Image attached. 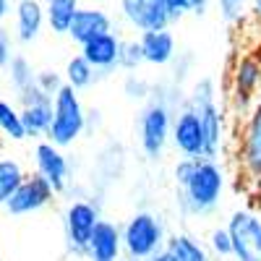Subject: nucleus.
Listing matches in <instances>:
<instances>
[{
  "mask_svg": "<svg viewBox=\"0 0 261 261\" xmlns=\"http://www.w3.org/2000/svg\"><path fill=\"white\" fill-rule=\"evenodd\" d=\"M225 193V170L220 160H196L193 175L183 188H178V209L186 217L212 214Z\"/></svg>",
  "mask_w": 261,
  "mask_h": 261,
  "instance_id": "f257e3e1",
  "label": "nucleus"
},
{
  "mask_svg": "<svg viewBox=\"0 0 261 261\" xmlns=\"http://www.w3.org/2000/svg\"><path fill=\"white\" fill-rule=\"evenodd\" d=\"M167 230L162 217L141 209L136 214H130L123 225V258L130 261H146L154 253L167 248Z\"/></svg>",
  "mask_w": 261,
  "mask_h": 261,
  "instance_id": "f03ea898",
  "label": "nucleus"
},
{
  "mask_svg": "<svg viewBox=\"0 0 261 261\" xmlns=\"http://www.w3.org/2000/svg\"><path fill=\"white\" fill-rule=\"evenodd\" d=\"M188 105L201 118L204 134H206V160H220L227 128H225V110H222L220 99H217V84H214V79L204 76V79L196 81L191 86Z\"/></svg>",
  "mask_w": 261,
  "mask_h": 261,
  "instance_id": "7ed1b4c3",
  "label": "nucleus"
},
{
  "mask_svg": "<svg viewBox=\"0 0 261 261\" xmlns=\"http://www.w3.org/2000/svg\"><path fill=\"white\" fill-rule=\"evenodd\" d=\"M235 162L248 188L261 191V97L235 136Z\"/></svg>",
  "mask_w": 261,
  "mask_h": 261,
  "instance_id": "20e7f679",
  "label": "nucleus"
},
{
  "mask_svg": "<svg viewBox=\"0 0 261 261\" xmlns=\"http://www.w3.org/2000/svg\"><path fill=\"white\" fill-rule=\"evenodd\" d=\"M84 134H86V107L76 89L63 86L60 94L53 99V125L45 141L65 149Z\"/></svg>",
  "mask_w": 261,
  "mask_h": 261,
  "instance_id": "39448f33",
  "label": "nucleus"
},
{
  "mask_svg": "<svg viewBox=\"0 0 261 261\" xmlns=\"http://www.w3.org/2000/svg\"><path fill=\"white\" fill-rule=\"evenodd\" d=\"M261 89V60L251 53H243L232 60L230 68V110L238 118H246L258 102Z\"/></svg>",
  "mask_w": 261,
  "mask_h": 261,
  "instance_id": "423d86ee",
  "label": "nucleus"
},
{
  "mask_svg": "<svg viewBox=\"0 0 261 261\" xmlns=\"http://www.w3.org/2000/svg\"><path fill=\"white\" fill-rule=\"evenodd\" d=\"M172 118L175 113L167 105L149 99L139 113V146L149 160H160L172 136Z\"/></svg>",
  "mask_w": 261,
  "mask_h": 261,
  "instance_id": "0eeeda50",
  "label": "nucleus"
},
{
  "mask_svg": "<svg viewBox=\"0 0 261 261\" xmlns=\"http://www.w3.org/2000/svg\"><path fill=\"white\" fill-rule=\"evenodd\" d=\"M102 220L99 204L89 199H73L63 212V232H65V243L68 251L86 256V246L92 241V232L97 230Z\"/></svg>",
  "mask_w": 261,
  "mask_h": 261,
  "instance_id": "6e6552de",
  "label": "nucleus"
},
{
  "mask_svg": "<svg viewBox=\"0 0 261 261\" xmlns=\"http://www.w3.org/2000/svg\"><path fill=\"white\" fill-rule=\"evenodd\" d=\"M232 238L235 261H261V217L253 209H238L225 225Z\"/></svg>",
  "mask_w": 261,
  "mask_h": 261,
  "instance_id": "1a4fd4ad",
  "label": "nucleus"
},
{
  "mask_svg": "<svg viewBox=\"0 0 261 261\" xmlns=\"http://www.w3.org/2000/svg\"><path fill=\"white\" fill-rule=\"evenodd\" d=\"M172 146L178 149V154L186 160H204L206 157V134H204V125L201 118L193 107L186 105L175 113L172 118V136H170Z\"/></svg>",
  "mask_w": 261,
  "mask_h": 261,
  "instance_id": "9d476101",
  "label": "nucleus"
},
{
  "mask_svg": "<svg viewBox=\"0 0 261 261\" xmlns=\"http://www.w3.org/2000/svg\"><path fill=\"white\" fill-rule=\"evenodd\" d=\"M120 13L128 27H134L139 34L170 29L172 16L167 0H120Z\"/></svg>",
  "mask_w": 261,
  "mask_h": 261,
  "instance_id": "9b49d317",
  "label": "nucleus"
},
{
  "mask_svg": "<svg viewBox=\"0 0 261 261\" xmlns=\"http://www.w3.org/2000/svg\"><path fill=\"white\" fill-rule=\"evenodd\" d=\"M34 172L45 178L55 193H63L71 186V162L65 151L50 141H39L34 146Z\"/></svg>",
  "mask_w": 261,
  "mask_h": 261,
  "instance_id": "f8f14e48",
  "label": "nucleus"
},
{
  "mask_svg": "<svg viewBox=\"0 0 261 261\" xmlns=\"http://www.w3.org/2000/svg\"><path fill=\"white\" fill-rule=\"evenodd\" d=\"M55 196L58 193L53 191V186L34 172V175H27V180L11 196V201L6 204V212L13 214V217H27V214H34L39 209L50 206Z\"/></svg>",
  "mask_w": 261,
  "mask_h": 261,
  "instance_id": "ddd939ff",
  "label": "nucleus"
},
{
  "mask_svg": "<svg viewBox=\"0 0 261 261\" xmlns=\"http://www.w3.org/2000/svg\"><path fill=\"white\" fill-rule=\"evenodd\" d=\"M120 53H123V39L115 32L99 34L81 47V55L89 60V65L99 73V79H107L120 68Z\"/></svg>",
  "mask_w": 261,
  "mask_h": 261,
  "instance_id": "4468645a",
  "label": "nucleus"
},
{
  "mask_svg": "<svg viewBox=\"0 0 261 261\" xmlns=\"http://www.w3.org/2000/svg\"><path fill=\"white\" fill-rule=\"evenodd\" d=\"M89 261H120L123 258V227L113 220H99L86 246Z\"/></svg>",
  "mask_w": 261,
  "mask_h": 261,
  "instance_id": "2eb2a0df",
  "label": "nucleus"
},
{
  "mask_svg": "<svg viewBox=\"0 0 261 261\" xmlns=\"http://www.w3.org/2000/svg\"><path fill=\"white\" fill-rule=\"evenodd\" d=\"M13 16H16V39L21 45L34 42L47 24L45 3H39V0H16Z\"/></svg>",
  "mask_w": 261,
  "mask_h": 261,
  "instance_id": "dca6fc26",
  "label": "nucleus"
},
{
  "mask_svg": "<svg viewBox=\"0 0 261 261\" xmlns=\"http://www.w3.org/2000/svg\"><path fill=\"white\" fill-rule=\"evenodd\" d=\"M107 32H113V18L102 8H81L73 18L71 29H68V37L76 42V45L84 47L86 42H92L94 37L107 34Z\"/></svg>",
  "mask_w": 261,
  "mask_h": 261,
  "instance_id": "f3484780",
  "label": "nucleus"
},
{
  "mask_svg": "<svg viewBox=\"0 0 261 261\" xmlns=\"http://www.w3.org/2000/svg\"><path fill=\"white\" fill-rule=\"evenodd\" d=\"M139 42H141V50H144V60L149 65H170L178 55V42H175V34L170 29L139 34Z\"/></svg>",
  "mask_w": 261,
  "mask_h": 261,
  "instance_id": "a211bd4d",
  "label": "nucleus"
},
{
  "mask_svg": "<svg viewBox=\"0 0 261 261\" xmlns=\"http://www.w3.org/2000/svg\"><path fill=\"white\" fill-rule=\"evenodd\" d=\"M18 110H21V120H24L27 139L45 141L50 134V125H53V102H37V105L18 107Z\"/></svg>",
  "mask_w": 261,
  "mask_h": 261,
  "instance_id": "6ab92c4d",
  "label": "nucleus"
},
{
  "mask_svg": "<svg viewBox=\"0 0 261 261\" xmlns=\"http://www.w3.org/2000/svg\"><path fill=\"white\" fill-rule=\"evenodd\" d=\"M167 251L175 261H212L209 248L188 232H172L167 238Z\"/></svg>",
  "mask_w": 261,
  "mask_h": 261,
  "instance_id": "aec40b11",
  "label": "nucleus"
},
{
  "mask_svg": "<svg viewBox=\"0 0 261 261\" xmlns=\"http://www.w3.org/2000/svg\"><path fill=\"white\" fill-rule=\"evenodd\" d=\"M81 11L79 0H45V16H47V27L55 34H68L76 13Z\"/></svg>",
  "mask_w": 261,
  "mask_h": 261,
  "instance_id": "412c9836",
  "label": "nucleus"
},
{
  "mask_svg": "<svg viewBox=\"0 0 261 261\" xmlns=\"http://www.w3.org/2000/svg\"><path fill=\"white\" fill-rule=\"evenodd\" d=\"M63 79H65V86H71V89H76V92H84V89H89V86H94L99 81V73L89 65V60L79 53L65 63Z\"/></svg>",
  "mask_w": 261,
  "mask_h": 261,
  "instance_id": "4be33fe9",
  "label": "nucleus"
},
{
  "mask_svg": "<svg viewBox=\"0 0 261 261\" xmlns=\"http://www.w3.org/2000/svg\"><path fill=\"white\" fill-rule=\"evenodd\" d=\"M27 180V172L18 160L13 157H0V206L6 209L11 196L18 191V186Z\"/></svg>",
  "mask_w": 261,
  "mask_h": 261,
  "instance_id": "5701e85b",
  "label": "nucleus"
},
{
  "mask_svg": "<svg viewBox=\"0 0 261 261\" xmlns=\"http://www.w3.org/2000/svg\"><path fill=\"white\" fill-rule=\"evenodd\" d=\"M0 134L11 141H24L27 130H24V120H21V110L16 105L0 99Z\"/></svg>",
  "mask_w": 261,
  "mask_h": 261,
  "instance_id": "b1692460",
  "label": "nucleus"
},
{
  "mask_svg": "<svg viewBox=\"0 0 261 261\" xmlns=\"http://www.w3.org/2000/svg\"><path fill=\"white\" fill-rule=\"evenodd\" d=\"M8 79H11V86L16 94H24L29 92L32 86L37 84V71L32 68V63L24 58V55H16L8 65Z\"/></svg>",
  "mask_w": 261,
  "mask_h": 261,
  "instance_id": "393cba45",
  "label": "nucleus"
},
{
  "mask_svg": "<svg viewBox=\"0 0 261 261\" xmlns=\"http://www.w3.org/2000/svg\"><path fill=\"white\" fill-rule=\"evenodd\" d=\"M123 94L130 102H144L146 105L151 99V81L139 76V73H128L123 79Z\"/></svg>",
  "mask_w": 261,
  "mask_h": 261,
  "instance_id": "a878e982",
  "label": "nucleus"
},
{
  "mask_svg": "<svg viewBox=\"0 0 261 261\" xmlns=\"http://www.w3.org/2000/svg\"><path fill=\"white\" fill-rule=\"evenodd\" d=\"M144 50H141V42L139 39H123V53H120V68L136 73L141 65H144Z\"/></svg>",
  "mask_w": 261,
  "mask_h": 261,
  "instance_id": "bb28decb",
  "label": "nucleus"
},
{
  "mask_svg": "<svg viewBox=\"0 0 261 261\" xmlns=\"http://www.w3.org/2000/svg\"><path fill=\"white\" fill-rule=\"evenodd\" d=\"M206 248H209L212 256H220V258L232 256V238H230V230H227V227H214V230L209 232Z\"/></svg>",
  "mask_w": 261,
  "mask_h": 261,
  "instance_id": "cd10ccee",
  "label": "nucleus"
},
{
  "mask_svg": "<svg viewBox=\"0 0 261 261\" xmlns=\"http://www.w3.org/2000/svg\"><path fill=\"white\" fill-rule=\"evenodd\" d=\"M167 8H170L172 21H178V18H183L186 13H196V16L206 13L209 0H167Z\"/></svg>",
  "mask_w": 261,
  "mask_h": 261,
  "instance_id": "c85d7f7f",
  "label": "nucleus"
},
{
  "mask_svg": "<svg viewBox=\"0 0 261 261\" xmlns=\"http://www.w3.org/2000/svg\"><path fill=\"white\" fill-rule=\"evenodd\" d=\"M63 86H65V79L58 71H37V89L45 94V97L55 99L60 94Z\"/></svg>",
  "mask_w": 261,
  "mask_h": 261,
  "instance_id": "c756f323",
  "label": "nucleus"
},
{
  "mask_svg": "<svg viewBox=\"0 0 261 261\" xmlns=\"http://www.w3.org/2000/svg\"><path fill=\"white\" fill-rule=\"evenodd\" d=\"M217 8H220V16L225 24H238L243 21L246 8H248V0H214Z\"/></svg>",
  "mask_w": 261,
  "mask_h": 261,
  "instance_id": "7c9ffc66",
  "label": "nucleus"
},
{
  "mask_svg": "<svg viewBox=\"0 0 261 261\" xmlns=\"http://www.w3.org/2000/svg\"><path fill=\"white\" fill-rule=\"evenodd\" d=\"M172 65V81L175 84H180L183 86V81L191 76V71H193V53H178L175 55V60L170 63Z\"/></svg>",
  "mask_w": 261,
  "mask_h": 261,
  "instance_id": "2f4dec72",
  "label": "nucleus"
},
{
  "mask_svg": "<svg viewBox=\"0 0 261 261\" xmlns=\"http://www.w3.org/2000/svg\"><path fill=\"white\" fill-rule=\"evenodd\" d=\"M13 58H16V53H13V37H11L8 29L0 27V68H8Z\"/></svg>",
  "mask_w": 261,
  "mask_h": 261,
  "instance_id": "473e14b6",
  "label": "nucleus"
},
{
  "mask_svg": "<svg viewBox=\"0 0 261 261\" xmlns=\"http://www.w3.org/2000/svg\"><path fill=\"white\" fill-rule=\"evenodd\" d=\"M193 167H196V160H186V157H180V160L175 162L172 178H175V186H178V188H183V186L188 183V178L193 175Z\"/></svg>",
  "mask_w": 261,
  "mask_h": 261,
  "instance_id": "72a5a7b5",
  "label": "nucleus"
},
{
  "mask_svg": "<svg viewBox=\"0 0 261 261\" xmlns=\"http://www.w3.org/2000/svg\"><path fill=\"white\" fill-rule=\"evenodd\" d=\"M102 123V115L99 110H86V134H92V130H97Z\"/></svg>",
  "mask_w": 261,
  "mask_h": 261,
  "instance_id": "f704fd0d",
  "label": "nucleus"
},
{
  "mask_svg": "<svg viewBox=\"0 0 261 261\" xmlns=\"http://www.w3.org/2000/svg\"><path fill=\"white\" fill-rule=\"evenodd\" d=\"M146 261H175V258H172V253L165 248V251H160V253H154V256H151V258H146Z\"/></svg>",
  "mask_w": 261,
  "mask_h": 261,
  "instance_id": "c9c22d12",
  "label": "nucleus"
},
{
  "mask_svg": "<svg viewBox=\"0 0 261 261\" xmlns=\"http://www.w3.org/2000/svg\"><path fill=\"white\" fill-rule=\"evenodd\" d=\"M11 11V0H0V18H6Z\"/></svg>",
  "mask_w": 261,
  "mask_h": 261,
  "instance_id": "e433bc0d",
  "label": "nucleus"
},
{
  "mask_svg": "<svg viewBox=\"0 0 261 261\" xmlns=\"http://www.w3.org/2000/svg\"><path fill=\"white\" fill-rule=\"evenodd\" d=\"M251 11L261 18V0H251Z\"/></svg>",
  "mask_w": 261,
  "mask_h": 261,
  "instance_id": "4c0bfd02",
  "label": "nucleus"
},
{
  "mask_svg": "<svg viewBox=\"0 0 261 261\" xmlns=\"http://www.w3.org/2000/svg\"><path fill=\"white\" fill-rule=\"evenodd\" d=\"M120 261H130V258H120Z\"/></svg>",
  "mask_w": 261,
  "mask_h": 261,
  "instance_id": "58836bf2",
  "label": "nucleus"
},
{
  "mask_svg": "<svg viewBox=\"0 0 261 261\" xmlns=\"http://www.w3.org/2000/svg\"><path fill=\"white\" fill-rule=\"evenodd\" d=\"M0 261H3V253H0Z\"/></svg>",
  "mask_w": 261,
  "mask_h": 261,
  "instance_id": "ea45409f",
  "label": "nucleus"
}]
</instances>
